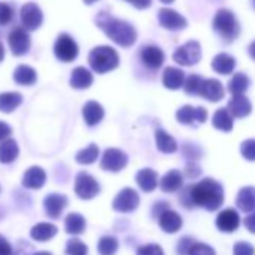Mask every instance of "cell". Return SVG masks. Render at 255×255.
Listing matches in <instances>:
<instances>
[{
  "label": "cell",
  "instance_id": "1",
  "mask_svg": "<svg viewBox=\"0 0 255 255\" xmlns=\"http://www.w3.org/2000/svg\"><path fill=\"white\" fill-rule=\"evenodd\" d=\"M96 24L113 42H116L120 47L128 48L134 45V42L137 41V30L132 24L114 18L107 12H101L96 17Z\"/></svg>",
  "mask_w": 255,
  "mask_h": 255
},
{
  "label": "cell",
  "instance_id": "2",
  "mask_svg": "<svg viewBox=\"0 0 255 255\" xmlns=\"http://www.w3.org/2000/svg\"><path fill=\"white\" fill-rule=\"evenodd\" d=\"M189 195L194 206H200L209 212L218 210L224 203V188L213 179H203L197 185L189 186Z\"/></svg>",
  "mask_w": 255,
  "mask_h": 255
},
{
  "label": "cell",
  "instance_id": "3",
  "mask_svg": "<svg viewBox=\"0 0 255 255\" xmlns=\"http://www.w3.org/2000/svg\"><path fill=\"white\" fill-rule=\"evenodd\" d=\"M89 63L98 74H105L119 66V54L114 48L102 45L96 47L89 54Z\"/></svg>",
  "mask_w": 255,
  "mask_h": 255
},
{
  "label": "cell",
  "instance_id": "4",
  "mask_svg": "<svg viewBox=\"0 0 255 255\" xmlns=\"http://www.w3.org/2000/svg\"><path fill=\"white\" fill-rule=\"evenodd\" d=\"M213 30L225 41L233 42L240 33V26L236 15L228 9H219L213 18Z\"/></svg>",
  "mask_w": 255,
  "mask_h": 255
},
{
  "label": "cell",
  "instance_id": "5",
  "mask_svg": "<svg viewBox=\"0 0 255 255\" xmlns=\"http://www.w3.org/2000/svg\"><path fill=\"white\" fill-rule=\"evenodd\" d=\"M173 59L176 63L182 66L197 65L201 59V47L197 41H188L186 44H183L174 51Z\"/></svg>",
  "mask_w": 255,
  "mask_h": 255
},
{
  "label": "cell",
  "instance_id": "6",
  "mask_svg": "<svg viewBox=\"0 0 255 255\" xmlns=\"http://www.w3.org/2000/svg\"><path fill=\"white\" fill-rule=\"evenodd\" d=\"M54 54L59 60L69 63L77 59L78 56V45L77 42L66 33L59 35L56 44H54Z\"/></svg>",
  "mask_w": 255,
  "mask_h": 255
},
{
  "label": "cell",
  "instance_id": "7",
  "mask_svg": "<svg viewBox=\"0 0 255 255\" xmlns=\"http://www.w3.org/2000/svg\"><path fill=\"white\" fill-rule=\"evenodd\" d=\"M138 204H140V197L137 191L131 188H125L116 195L113 201V209L117 212L128 213V212H134L138 207Z\"/></svg>",
  "mask_w": 255,
  "mask_h": 255
},
{
  "label": "cell",
  "instance_id": "8",
  "mask_svg": "<svg viewBox=\"0 0 255 255\" xmlns=\"http://www.w3.org/2000/svg\"><path fill=\"white\" fill-rule=\"evenodd\" d=\"M75 194L83 200H92L99 194V183L87 173H78L75 177Z\"/></svg>",
  "mask_w": 255,
  "mask_h": 255
},
{
  "label": "cell",
  "instance_id": "9",
  "mask_svg": "<svg viewBox=\"0 0 255 255\" xmlns=\"http://www.w3.org/2000/svg\"><path fill=\"white\" fill-rule=\"evenodd\" d=\"M42 20H44L42 11L36 3L29 2V3L23 5V8H21V24L26 30L32 32V30L39 29L42 24Z\"/></svg>",
  "mask_w": 255,
  "mask_h": 255
},
{
  "label": "cell",
  "instance_id": "10",
  "mask_svg": "<svg viewBox=\"0 0 255 255\" xmlns=\"http://www.w3.org/2000/svg\"><path fill=\"white\" fill-rule=\"evenodd\" d=\"M126 164H128V156L125 152L119 149H107L101 159V168L107 171H113V173L123 170Z\"/></svg>",
  "mask_w": 255,
  "mask_h": 255
},
{
  "label": "cell",
  "instance_id": "11",
  "mask_svg": "<svg viewBox=\"0 0 255 255\" xmlns=\"http://www.w3.org/2000/svg\"><path fill=\"white\" fill-rule=\"evenodd\" d=\"M8 42L14 56H24L30 50V36L24 27L14 29L9 33Z\"/></svg>",
  "mask_w": 255,
  "mask_h": 255
},
{
  "label": "cell",
  "instance_id": "12",
  "mask_svg": "<svg viewBox=\"0 0 255 255\" xmlns=\"http://www.w3.org/2000/svg\"><path fill=\"white\" fill-rule=\"evenodd\" d=\"M158 20L159 24L167 29V30H183L188 26V21L185 17H182L179 12L170 9V8H162L158 12Z\"/></svg>",
  "mask_w": 255,
  "mask_h": 255
},
{
  "label": "cell",
  "instance_id": "13",
  "mask_svg": "<svg viewBox=\"0 0 255 255\" xmlns=\"http://www.w3.org/2000/svg\"><path fill=\"white\" fill-rule=\"evenodd\" d=\"M176 117L183 125H194V123H204L207 119V111L203 107L194 108L192 105H183L180 110H177Z\"/></svg>",
  "mask_w": 255,
  "mask_h": 255
},
{
  "label": "cell",
  "instance_id": "14",
  "mask_svg": "<svg viewBox=\"0 0 255 255\" xmlns=\"http://www.w3.org/2000/svg\"><path fill=\"white\" fill-rule=\"evenodd\" d=\"M198 95L203 96L204 99L210 101V102H218V101H221L224 98L225 90H224V86H222V83L219 80H216V78L204 80L203 78Z\"/></svg>",
  "mask_w": 255,
  "mask_h": 255
},
{
  "label": "cell",
  "instance_id": "15",
  "mask_svg": "<svg viewBox=\"0 0 255 255\" xmlns=\"http://www.w3.org/2000/svg\"><path fill=\"white\" fill-rule=\"evenodd\" d=\"M240 225V216L234 209H225L216 216V227L222 233H233Z\"/></svg>",
  "mask_w": 255,
  "mask_h": 255
},
{
  "label": "cell",
  "instance_id": "16",
  "mask_svg": "<svg viewBox=\"0 0 255 255\" xmlns=\"http://www.w3.org/2000/svg\"><path fill=\"white\" fill-rule=\"evenodd\" d=\"M227 110L230 111V114L236 119H243L246 116L251 114L252 111V104L251 101L245 96V95H233V98L230 99Z\"/></svg>",
  "mask_w": 255,
  "mask_h": 255
},
{
  "label": "cell",
  "instance_id": "17",
  "mask_svg": "<svg viewBox=\"0 0 255 255\" xmlns=\"http://www.w3.org/2000/svg\"><path fill=\"white\" fill-rule=\"evenodd\" d=\"M66 204H68V198H66V195H62V194H50L44 200L45 212L53 219H57L62 215Z\"/></svg>",
  "mask_w": 255,
  "mask_h": 255
},
{
  "label": "cell",
  "instance_id": "18",
  "mask_svg": "<svg viewBox=\"0 0 255 255\" xmlns=\"http://www.w3.org/2000/svg\"><path fill=\"white\" fill-rule=\"evenodd\" d=\"M141 60L146 66H149L152 69H158L162 66L164 60H165V54L159 47L147 45V47L141 48Z\"/></svg>",
  "mask_w": 255,
  "mask_h": 255
},
{
  "label": "cell",
  "instance_id": "19",
  "mask_svg": "<svg viewBox=\"0 0 255 255\" xmlns=\"http://www.w3.org/2000/svg\"><path fill=\"white\" fill-rule=\"evenodd\" d=\"M47 174L41 167H30L23 176V186L29 189H41L45 185Z\"/></svg>",
  "mask_w": 255,
  "mask_h": 255
},
{
  "label": "cell",
  "instance_id": "20",
  "mask_svg": "<svg viewBox=\"0 0 255 255\" xmlns=\"http://www.w3.org/2000/svg\"><path fill=\"white\" fill-rule=\"evenodd\" d=\"M182 218L177 212L165 209L161 215H159V227L165 231V233H177L182 228Z\"/></svg>",
  "mask_w": 255,
  "mask_h": 255
},
{
  "label": "cell",
  "instance_id": "21",
  "mask_svg": "<svg viewBox=\"0 0 255 255\" xmlns=\"http://www.w3.org/2000/svg\"><path fill=\"white\" fill-rule=\"evenodd\" d=\"M236 206L242 212H252L255 210V186H245L237 192Z\"/></svg>",
  "mask_w": 255,
  "mask_h": 255
},
{
  "label": "cell",
  "instance_id": "22",
  "mask_svg": "<svg viewBox=\"0 0 255 255\" xmlns=\"http://www.w3.org/2000/svg\"><path fill=\"white\" fill-rule=\"evenodd\" d=\"M162 83L167 89L170 90H177L183 86L185 83V72L179 68H174V66H168L165 68L164 71V75H162Z\"/></svg>",
  "mask_w": 255,
  "mask_h": 255
},
{
  "label": "cell",
  "instance_id": "23",
  "mask_svg": "<svg viewBox=\"0 0 255 255\" xmlns=\"http://www.w3.org/2000/svg\"><path fill=\"white\" fill-rule=\"evenodd\" d=\"M212 68H213V71H216L221 75L233 74V71L236 68V59L227 53H219L212 60Z\"/></svg>",
  "mask_w": 255,
  "mask_h": 255
},
{
  "label": "cell",
  "instance_id": "24",
  "mask_svg": "<svg viewBox=\"0 0 255 255\" xmlns=\"http://www.w3.org/2000/svg\"><path fill=\"white\" fill-rule=\"evenodd\" d=\"M93 83V75L89 69H86L84 66H78L72 71L71 75V86L74 89L83 90V89H89Z\"/></svg>",
  "mask_w": 255,
  "mask_h": 255
},
{
  "label": "cell",
  "instance_id": "25",
  "mask_svg": "<svg viewBox=\"0 0 255 255\" xmlns=\"http://www.w3.org/2000/svg\"><path fill=\"white\" fill-rule=\"evenodd\" d=\"M83 117H84V120H86V123L89 126L98 125L104 119V108H102V105L98 104L96 101H89L83 107Z\"/></svg>",
  "mask_w": 255,
  "mask_h": 255
},
{
  "label": "cell",
  "instance_id": "26",
  "mask_svg": "<svg viewBox=\"0 0 255 255\" xmlns=\"http://www.w3.org/2000/svg\"><path fill=\"white\" fill-rule=\"evenodd\" d=\"M137 183L144 192H152L158 186V174L152 168H143L137 173Z\"/></svg>",
  "mask_w": 255,
  "mask_h": 255
},
{
  "label": "cell",
  "instance_id": "27",
  "mask_svg": "<svg viewBox=\"0 0 255 255\" xmlns=\"http://www.w3.org/2000/svg\"><path fill=\"white\" fill-rule=\"evenodd\" d=\"M183 185V176L179 170H170L161 179V189L164 192H176Z\"/></svg>",
  "mask_w": 255,
  "mask_h": 255
},
{
  "label": "cell",
  "instance_id": "28",
  "mask_svg": "<svg viewBox=\"0 0 255 255\" xmlns=\"http://www.w3.org/2000/svg\"><path fill=\"white\" fill-rule=\"evenodd\" d=\"M212 125L216 128V129L222 131V132H230L233 129V116L230 114V111L227 108H219L212 119Z\"/></svg>",
  "mask_w": 255,
  "mask_h": 255
},
{
  "label": "cell",
  "instance_id": "29",
  "mask_svg": "<svg viewBox=\"0 0 255 255\" xmlns=\"http://www.w3.org/2000/svg\"><path fill=\"white\" fill-rule=\"evenodd\" d=\"M23 102V96L18 92H6L0 93V111L2 113H12L18 108Z\"/></svg>",
  "mask_w": 255,
  "mask_h": 255
},
{
  "label": "cell",
  "instance_id": "30",
  "mask_svg": "<svg viewBox=\"0 0 255 255\" xmlns=\"http://www.w3.org/2000/svg\"><path fill=\"white\" fill-rule=\"evenodd\" d=\"M18 156V146L14 140L6 138L0 143V162L2 164H11Z\"/></svg>",
  "mask_w": 255,
  "mask_h": 255
},
{
  "label": "cell",
  "instance_id": "31",
  "mask_svg": "<svg viewBox=\"0 0 255 255\" xmlns=\"http://www.w3.org/2000/svg\"><path fill=\"white\" fill-rule=\"evenodd\" d=\"M36 71L27 65H20L14 71V81L21 86H32L36 83Z\"/></svg>",
  "mask_w": 255,
  "mask_h": 255
},
{
  "label": "cell",
  "instance_id": "32",
  "mask_svg": "<svg viewBox=\"0 0 255 255\" xmlns=\"http://www.w3.org/2000/svg\"><path fill=\"white\" fill-rule=\"evenodd\" d=\"M57 234V227L53 224H47V222H41L38 225H35L30 231L32 239L38 240V242H47L50 239H53Z\"/></svg>",
  "mask_w": 255,
  "mask_h": 255
},
{
  "label": "cell",
  "instance_id": "33",
  "mask_svg": "<svg viewBox=\"0 0 255 255\" xmlns=\"http://www.w3.org/2000/svg\"><path fill=\"white\" fill-rule=\"evenodd\" d=\"M155 140H156V146L162 153H174L177 150V143L176 140L167 134L164 129H156L155 132Z\"/></svg>",
  "mask_w": 255,
  "mask_h": 255
},
{
  "label": "cell",
  "instance_id": "34",
  "mask_svg": "<svg viewBox=\"0 0 255 255\" xmlns=\"http://www.w3.org/2000/svg\"><path fill=\"white\" fill-rule=\"evenodd\" d=\"M65 228L69 234H81L86 228V219L80 213H69L65 219Z\"/></svg>",
  "mask_w": 255,
  "mask_h": 255
},
{
  "label": "cell",
  "instance_id": "35",
  "mask_svg": "<svg viewBox=\"0 0 255 255\" xmlns=\"http://www.w3.org/2000/svg\"><path fill=\"white\" fill-rule=\"evenodd\" d=\"M251 84V80L243 74V72H237L233 75V78L230 80L228 83V90L233 93V95H243L248 87Z\"/></svg>",
  "mask_w": 255,
  "mask_h": 255
},
{
  "label": "cell",
  "instance_id": "36",
  "mask_svg": "<svg viewBox=\"0 0 255 255\" xmlns=\"http://www.w3.org/2000/svg\"><path fill=\"white\" fill-rule=\"evenodd\" d=\"M99 156V147L96 144H90L89 147L80 150L75 156V161L81 165H89L93 164Z\"/></svg>",
  "mask_w": 255,
  "mask_h": 255
},
{
  "label": "cell",
  "instance_id": "37",
  "mask_svg": "<svg viewBox=\"0 0 255 255\" xmlns=\"http://www.w3.org/2000/svg\"><path fill=\"white\" fill-rule=\"evenodd\" d=\"M117 248H119V242L116 237H111V236L102 237L98 243V251L101 255H114Z\"/></svg>",
  "mask_w": 255,
  "mask_h": 255
},
{
  "label": "cell",
  "instance_id": "38",
  "mask_svg": "<svg viewBox=\"0 0 255 255\" xmlns=\"http://www.w3.org/2000/svg\"><path fill=\"white\" fill-rule=\"evenodd\" d=\"M201 83H203V78L200 75H189L188 78H185V83H183V89L188 95H198L200 92V87H201Z\"/></svg>",
  "mask_w": 255,
  "mask_h": 255
},
{
  "label": "cell",
  "instance_id": "39",
  "mask_svg": "<svg viewBox=\"0 0 255 255\" xmlns=\"http://www.w3.org/2000/svg\"><path fill=\"white\" fill-rule=\"evenodd\" d=\"M68 255H87V246L80 239H71L66 243Z\"/></svg>",
  "mask_w": 255,
  "mask_h": 255
},
{
  "label": "cell",
  "instance_id": "40",
  "mask_svg": "<svg viewBox=\"0 0 255 255\" xmlns=\"http://www.w3.org/2000/svg\"><path fill=\"white\" fill-rule=\"evenodd\" d=\"M188 255H216L215 249L206 243H198V242H194L188 251Z\"/></svg>",
  "mask_w": 255,
  "mask_h": 255
},
{
  "label": "cell",
  "instance_id": "41",
  "mask_svg": "<svg viewBox=\"0 0 255 255\" xmlns=\"http://www.w3.org/2000/svg\"><path fill=\"white\" fill-rule=\"evenodd\" d=\"M240 153L246 161H255V138L245 140L240 146Z\"/></svg>",
  "mask_w": 255,
  "mask_h": 255
},
{
  "label": "cell",
  "instance_id": "42",
  "mask_svg": "<svg viewBox=\"0 0 255 255\" xmlns=\"http://www.w3.org/2000/svg\"><path fill=\"white\" fill-rule=\"evenodd\" d=\"M12 17H14V9L11 8V5L0 2V26L9 24Z\"/></svg>",
  "mask_w": 255,
  "mask_h": 255
},
{
  "label": "cell",
  "instance_id": "43",
  "mask_svg": "<svg viewBox=\"0 0 255 255\" xmlns=\"http://www.w3.org/2000/svg\"><path fill=\"white\" fill-rule=\"evenodd\" d=\"M233 255H255V249L248 242H237L233 248Z\"/></svg>",
  "mask_w": 255,
  "mask_h": 255
},
{
  "label": "cell",
  "instance_id": "44",
  "mask_svg": "<svg viewBox=\"0 0 255 255\" xmlns=\"http://www.w3.org/2000/svg\"><path fill=\"white\" fill-rule=\"evenodd\" d=\"M137 255H164V251L159 245L149 243V245L140 246L137 251Z\"/></svg>",
  "mask_w": 255,
  "mask_h": 255
},
{
  "label": "cell",
  "instance_id": "45",
  "mask_svg": "<svg viewBox=\"0 0 255 255\" xmlns=\"http://www.w3.org/2000/svg\"><path fill=\"white\" fill-rule=\"evenodd\" d=\"M194 243V240L191 237H183L179 240V245H177V254L179 255H188V251L191 248V245Z\"/></svg>",
  "mask_w": 255,
  "mask_h": 255
},
{
  "label": "cell",
  "instance_id": "46",
  "mask_svg": "<svg viewBox=\"0 0 255 255\" xmlns=\"http://www.w3.org/2000/svg\"><path fill=\"white\" fill-rule=\"evenodd\" d=\"M243 224H245V227H246V230L249 233L255 234V210H252V212L248 213V216L245 218Z\"/></svg>",
  "mask_w": 255,
  "mask_h": 255
},
{
  "label": "cell",
  "instance_id": "47",
  "mask_svg": "<svg viewBox=\"0 0 255 255\" xmlns=\"http://www.w3.org/2000/svg\"><path fill=\"white\" fill-rule=\"evenodd\" d=\"M12 254L14 251H12L11 243L5 237L0 236V255H12Z\"/></svg>",
  "mask_w": 255,
  "mask_h": 255
},
{
  "label": "cell",
  "instance_id": "48",
  "mask_svg": "<svg viewBox=\"0 0 255 255\" xmlns=\"http://www.w3.org/2000/svg\"><path fill=\"white\" fill-rule=\"evenodd\" d=\"M11 134H12L11 126L6 125L5 122H0V143H2L3 140H6V138H9Z\"/></svg>",
  "mask_w": 255,
  "mask_h": 255
},
{
  "label": "cell",
  "instance_id": "49",
  "mask_svg": "<svg viewBox=\"0 0 255 255\" xmlns=\"http://www.w3.org/2000/svg\"><path fill=\"white\" fill-rule=\"evenodd\" d=\"M200 173H201V170H200V167L197 164L189 162L186 165V176L188 177H197V176H200Z\"/></svg>",
  "mask_w": 255,
  "mask_h": 255
},
{
  "label": "cell",
  "instance_id": "50",
  "mask_svg": "<svg viewBox=\"0 0 255 255\" xmlns=\"http://www.w3.org/2000/svg\"><path fill=\"white\" fill-rule=\"evenodd\" d=\"M131 5H134L138 9H146L152 5V0H128Z\"/></svg>",
  "mask_w": 255,
  "mask_h": 255
},
{
  "label": "cell",
  "instance_id": "51",
  "mask_svg": "<svg viewBox=\"0 0 255 255\" xmlns=\"http://www.w3.org/2000/svg\"><path fill=\"white\" fill-rule=\"evenodd\" d=\"M248 53H249V56L255 60V41L251 42V45L248 47Z\"/></svg>",
  "mask_w": 255,
  "mask_h": 255
},
{
  "label": "cell",
  "instance_id": "52",
  "mask_svg": "<svg viewBox=\"0 0 255 255\" xmlns=\"http://www.w3.org/2000/svg\"><path fill=\"white\" fill-rule=\"evenodd\" d=\"M3 59H5V48H3V44L0 42V63H2Z\"/></svg>",
  "mask_w": 255,
  "mask_h": 255
},
{
  "label": "cell",
  "instance_id": "53",
  "mask_svg": "<svg viewBox=\"0 0 255 255\" xmlns=\"http://www.w3.org/2000/svg\"><path fill=\"white\" fill-rule=\"evenodd\" d=\"M33 255H53L51 252H45V251H42V252H35Z\"/></svg>",
  "mask_w": 255,
  "mask_h": 255
},
{
  "label": "cell",
  "instance_id": "54",
  "mask_svg": "<svg viewBox=\"0 0 255 255\" xmlns=\"http://www.w3.org/2000/svg\"><path fill=\"white\" fill-rule=\"evenodd\" d=\"M95 2H98V0H84V3H86V5H92V3H95Z\"/></svg>",
  "mask_w": 255,
  "mask_h": 255
},
{
  "label": "cell",
  "instance_id": "55",
  "mask_svg": "<svg viewBox=\"0 0 255 255\" xmlns=\"http://www.w3.org/2000/svg\"><path fill=\"white\" fill-rule=\"evenodd\" d=\"M161 2H162V3H173L174 0H161Z\"/></svg>",
  "mask_w": 255,
  "mask_h": 255
},
{
  "label": "cell",
  "instance_id": "56",
  "mask_svg": "<svg viewBox=\"0 0 255 255\" xmlns=\"http://www.w3.org/2000/svg\"><path fill=\"white\" fill-rule=\"evenodd\" d=\"M254 5H255V0H254Z\"/></svg>",
  "mask_w": 255,
  "mask_h": 255
}]
</instances>
